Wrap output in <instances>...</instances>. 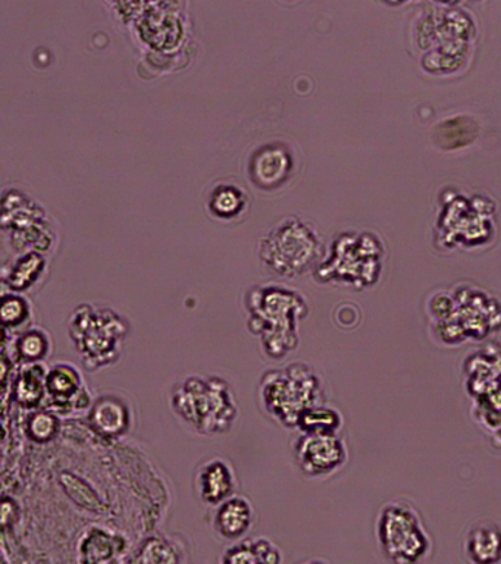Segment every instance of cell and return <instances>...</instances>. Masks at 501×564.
<instances>
[{
  "instance_id": "obj_27",
  "label": "cell",
  "mask_w": 501,
  "mask_h": 564,
  "mask_svg": "<svg viewBox=\"0 0 501 564\" xmlns=\"http://www.w3.org/2000/svg\"><path fill=\"white\" fill-rule=\"evenodd\" d=\"M61 431L59 413L55 410H32L25 419L24 432L34 443H50Z\"/></svg>"
},
{
  "instance_id": "obj_29",
  "label": "cell",
  "mask_w": 501,
  "mask_h": 564,
  "mask_svg": "<svg viewBox=\"0 0 501 564\" xmlns=\"http://www.w3.org/2000/svg\"><path fill=\"white\" fill-rule=\"evenodd\" d=\"M177 550L170 541L162 538H151L143 542L138 553V562L142 563H173L178 562Z\"/></svg>"
},
{
  "instance_id": "obj_21",
  "label": "cell",
  "mask_w": 501,
  "mask_h": 564,
  "mask_svg": "<svg viewBox=\"0 0 501 564\" xmlns=\"http://www.w3.org/2000/svg\"><path fill=\"white\" fill-rule=\"evenodd\" d=\"M47 369L42 364L24 365L14 386V399L25 410H36L46 400Z\"/></svg>"
},
{
  "instance_id": "obj_17",
  "label": "cell",
  "mask_w": 501,
  "mask_h": 564,
  "mask_svg": "<svg viewBox=\"0 0 501 564\" xmlns=\"http://www.w3.org/2000/svg\"><path fill=\"white\" fill-rule=\"evenodd\" d=\"M89 422L96 434L104 438H120L130 431V405L117 395L99 397L91 404Z\"/></svg>"
},
{
  "instance_id": "obj_1",
  "label": "cell",
  "mask_w": 501,
  "mask_h": 564,
  "mask_svg": "<svg viewBox=\"0 0 501 564\" xmlns=\"http://www.w3.org/2000/svg\"><path fill=\"white\" fill-rule=\"evenodd\" d=\"M429 333L444 347L482 343L501 330V297L481 285L459 282L426 303Z\"/></svg>"
},
{
  "instance_id": "obj_13",
  "label": "cell",
  "mask_w": 501,
  "mask_h": 564,
  "mask_svg": "<svg viewBox=\"0 0 501 564\" xmlns=\"http://www.w3.org/2000/svg\"><path fill=\"white\" fill-rule=\"evenodd\" d=\"M46 401L52 410L63 414L90 409L94 404L80 370L69 364H56L47 369Z\"/></svg>"
},
{
  "instance_id": "obj_24",
  "label": "cell",
  "mask_w": 501,
  "mask_h": 564,
  "mask_svg": "<svg viewBox=\"0 0 501 564\" xmlns=\"http://www.w3.org/2000/svg\"><path fill=\"white\" fill-rule=\"evenodd\" d=\"M51 350V335L42 328L21 330L14 344L17 361L21 365L42 364L50 357Z\"/></svg>"
},
{
  "instance_id": "obj_7",
  "label": "cell",
  "mask_w": 501,
  "mask_h": 564,
  "mask_svg": "<svg viewBox=\"0 0 501 564\" xmlns=\"http://www.w3.org/2000/svg\"><path fill=\"white\" fill-rule=\"evenodd\" d=\"M324 399L323 378L303 361L266 370L259 382L263 412L284 427H296L301 414L312 405L323 404Z\"/></svg>"
},
{
  "instance_id": "obj_10",
  "label": "cell",
  "mask_w": 501,
  "mask_h": 564,
  "mask_svg": "<svg viewBox=\"0 0 501 564\" xmlns=\"http://www.w3.org/2000/svg\"><path fill=\"white\" fill-rule=\"evenodd\" d=\"M377 540L390 562L413 564L428 557L431 536L420 513L406 501L386 502L377 519Z\"/></svg>"
},
{
  "instance_id": "obj_20",
  "label": "cell",
  "mask_w": 501,
  "mask_h": 564,
  "mask_svg": "<svg viewBox=\"0 0 501 564\" xmlns=\"http://www.w3.org/2000/svg\"><path fill=\"white\" fill-rule=\"evenodd\" d=\"M472 416L491 444L501 448V383L473 397Z\"/></svg>"
},
{
  "instance_id": "obj_11",
  "label": "cell",
  "mask_w": 501,
  "mask_h": 564,
  "mask_svg": "<svg viewBox=\"0 0 501 564\" xmlns=\"http://www.w3.org/2000/svg\"><path fill=\"white\" fill-rule=\"evenodd\" d=\"M294 460L302 474L324 478L346 465L349 449L340 434H302L294 443Z\"/></svg>"
},
{
  "instance_id": "obj_3",
  "label": "cell",
  "mask_w": 501,
  "mask_h": 564,
  "mask_svg": "<svg viewBox=\"0 0 501 564\" xmlns=\"http://www.w3.org/2000/svg\"><path fill=\"white\" fill-rule=\"evenodd\" d=\"M250 333L261 339L272 360L285 359L298 347V325L309 313L306 299L283 285H259L246 295Z\"/></svg>"
},
{
  "instance_id": "obj_23",
  "label": "cell",
  "mask_w": 501,
  "mask_h": 564,
  "mask_svg": "<svg viewBox=\"0 0 501 564\" xmlns=\"http://www.w3.org/2000/svg\"><path fill=\"white\" fill-rule=\"evenodd\" d=\"M342 423L341 413L323 403L306 409L298 417L296 430L302 434H340Z\"/></svg>"
},
{
  "instance_id": "obj_14",
  "label": "cell",
  "mask_w": 501,
  "mask_h": 564,
  "mask_svg": "<svg viewBox=\"0 0 501 564\" xmlns=\"http://www.w3.org/2000/svg\"><path fill=\"white\" fill-rule=\"evenodd\" d=\"M195 492L204 505L217 507L237 491L235 467L227 458L215 456L197 466L195 471Z\"/></svg>"
},
{
  "instance_id": "obj_5",
  "label": "cell",
  "mask_w": 501,
  "mask_h": 564,
  "mask_svg": "<svg viewBox=\"0 0 501 564\" xmlns=\"http://www.w3.org/2000/svg\"><path fill=\"white\" fill-rule=\"evenodd\" d=\"M171 408L192 430L205 436L227 434L239 416L235 390L218 375L183 379L171 392Z\"/></svg>"
},
{
  "instance_id": "obj_22",
  "label": "cell",
  "mask_w": 501,
  "mask_h": 564,
  "mask_svg": "<svg viewBox=\"0 0 501 564\" xmlns=\"http://www.w3.org/2000/svg\"><path fill=\"white\" fill-rule=\"evenodd\" d=\"M249 196L240 185L222 183L210 192L208 207L215 218L232 220L244 214Z\"/></svg>"
},
{
  "instance_id": "obj_25",
  "label": "cell",
  "mask_w": 501,
  "mask_h": 564,
  "mask_svg": "<svg viewBox=\"0 0 501 564\" xmlns=\"http://www.w3.org/2000/svg\"><path fill=\"white\" fill-rule=\"evenodd\" d=\"M46 268V260L37 251H30L12 263L6 284L15 293L32 289Z\"/></svg>"
},
{
  "instance_id": "obj_28",
  "label": "cell",
  "mask_w": 501,
  "mask_h": 564,
  "mask_svg": "<svg viewBox=\"0 0 501 564\" xmlns=\"http://www.w3.org/2000/svg\"><path fill=\"white\" fill-rule=\"evenodd\" d=\"M117 538L109 535L102 528H91L81 541L83 562H109L116 551Z\"/></svg>"
},
{
  "instance_id": "obj_6",
  "label": "cell",
  "mask_w": 501,
  "mask_h": 564,
  "mask_svg": "<svg viewBox=\"0 0 501 564\" xmlns=\"http://www.w3.org/2000/svg\"><path fill=\"white\" fill-rule=\"evenodd\" d=\"M469 15L453 9H435L417 22V46L425 52L422 66L431 74H453L464 68L475 40Z\"/></svg>"
},
{
  "instance_id": "obj_4",
  "label": "cell",
  "mask_w": 501,
  "mask_h": 564,
  "mask_svg": "<svg viewBox=\"0 0 501 564\" xmlns=\"http://www.w3.org/2000/svg\"><path fill=\"white\" fill-rule=\"evenodd\" d=\"M385 254L384 241L377 232L338 234L315 268V280L356 291L372 289L384 272Z\"/></svg>"
},
{
  "instance_id": "obj_2",
  "label": "cell",
  "mask_w": 501,
  "mask_h": 564,
  "mask_svg": "<svg viewBox=\"0 0 501 564\" xmlns=\"http://www.w3.org/2000/svg\"><path fill=\"white\" fill-rule=\"evenodd\" d=\"M499 224L491 197L444 188L439 193L433 245L442 253L477 251L494 242Z\"/></svg>"
},
{
  "instance_id": "obj_26",
  "label": "cell",
  "mask_w": 501,
  "mask_h": 564,
  "mask_svg": "<svg viewBox=\"0 0 501 564\" xmlns=\"http://www.w3.org/2000/svg\"><path fill=\"white\" fill-rule=\"evenodd\" d=\"M0 319H2L3 329L7 333L28 329L32 321V304L20 293L2 295V306H0Z\"/></svg>"
},
{
  "instance_id": "obj_12",
  "label": "cell",
  "mask_w": 501,
  "mask_h": 564,
  "mask_svg": "<svg viewBox=\"0 0 501 564\" xmlns=\"http://www.w3.org/2000/svg\"><path fill=\"white\" fill-rule=\"evenodd\" d=\"M294 154L283 141H272L254 150L249 161L250 181L258 188L272 192L283 187L294 172Z\"/></svg>"
},
{
  "instance_id": "obj_8",
  "label": "cell",
  "mask_w": 501,
  "mask_h": 564,
  "mask_svg": "<svg viewBox=\"0 0 501 564\" xmlns=\"http://www.w3.org/2000/svg\"><path fill=\"white\" fill-rule=\"evenodd\" d=\"M129 330V322L112 308L91 304H80L68 319L69 338L90 372L117 364Z\"/></svg>"
},
{
  "instance_id": "obj_9",
  "label": "cell",
  "mask_w": 501,
  "mask_h": 564,
  "mask_svg": "<svg viewBox=\"0 0 501 564\" xmlns=\"http://www.w3.org/2000/svg\"><path fill=\"white\" fill-rule=\"evenodd\" d=\"M323 253L319 234L296 216L281 220L259 242V258L265 268L287 280L318 267Z\"/></svg>"
},
{
  "instance_id": "obj_18",
  "label": "cell",
  "mask_w": 501,
  "mask_h": 564,
  "mask_svg": "<svg viewBox=\"0 0 501 564\" xmlns=\"http://www.w3.org/2000/svg\"><path fill=\"white\" fill-rule=\"evenodd\" d=\"M470 562L479 564L501 563V523L481 520L469 529L465 542Z\"/></svg>"
},
{
  "instance_id": "obj_15",
  "label": "cell",
  "mask_w": 501,
  "mask_h": 564,
  "mask_svg": "<svg viewBox=\"0 0 501 564\" xmlns=\"http://www.w3.org/2000/svg\"><path fill=\"white\" fill-rule=\"evenodd\" d=\"M501 383V343H487L464 361V386L470 399Z\"/></svg>"
},
{
  "instance_id": "obj_19",
  "label": "cell",
  "mask_w": 501,
  "mask_h": 564,
  "mask_svg": "<svg viewBox=\"0 0 501 564\" xmlns=\"http://www.w3.org/2000/svg\"><path fill=\"white\" fill-rule=\"evenodd\" d=\"M222 563L227 564H279L283 562V554L274 542L268 538H243L236 541L222 555Z\"/></svg>"
},
{
  "instance_id": "obj_31",
  "label": "cell",
  "mask_w": 501,
  "mask_h": 564,
  "mask_svg": "<svg viewBox=\"0 0 501 564\" xmlns=\"http://www.w3.org/2000/svg\"><path fill=\"white\" fill-rule=\"evenodd\" d=\"M384 2L391 3V4H399V3L407 2V0H384Z\"/></svg>"
},
{
  "instance_id": "obj_16",
  "label": "cell",
  "mask_w": 501,
  "mask_h": 564,
  "mask_svg": "<svg viewBox=\"0 0 501 564\" xmlns=\"http://www.w3.org/2000/svg\"><path fill=\"white\" fill-rule=\"evenodd\" d=\"M257 510L249 498L235 496L217 506L214 514V529L221 540L240 541L252 531Z\"/></svg>"
},
{
  "instance_id": "obj_30",
  "label": "cell",
  "mask_w": 501,
  "mask_h": 564,
  "mask_svg": "<svg viewBox=\"0 0 501 564\" xmlns=\"http://www.w3.org/2000/svg\"><path fill=\"white\" fill-rule=\"evenodd\" d=\"M113 8V11H117L118 15L124 20V18H138L140 13L144 11V9L151 7L153 3L161 2V0H108Z\"/></svg>"
}]
</instances>
